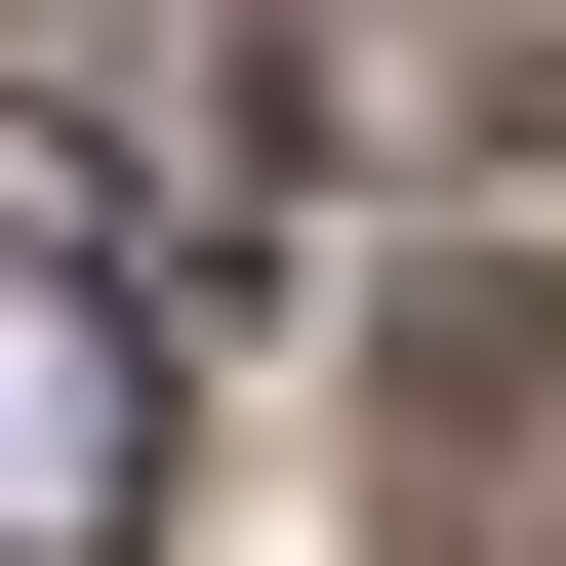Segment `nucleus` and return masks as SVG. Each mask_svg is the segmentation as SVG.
<instances>
[{"mask_svg":"<svg viewBox=\"0 0 566 566\" xmlns=\"http://www.w3.org/2000/svg\"><path fill=\"white\" fill-rule=\"evenodd\" d=\"M365 446H405V526H446V566H566V283H405V324H365Z\"/></svg>","mask_w":566,"mask_h":566,"instance_id":"obj_1","label":"nucleus"},{"mask_svg":"<svg viewBox=\"0 0 566 566\" xmlns=\"http://www.w3.org/2000/svg\"><path fill=\"white\" fill-rule=\"evenodd\" d=\"M163 526V324L82 243H0V566H122Z\"/></svg>","mask_w":566,"mask_h":566,"instance_id":"obj_2","label":"nucleus"},{"mask_svg":"<svg viewBox=\"0 0 566 566\" xmlns=\"http://www.w3.org/2000/svg\"><path fill=\"white\" fill-rule=\"evenodd\" d=\"M0 82L82 122L122 202H243V163H283V0H0Z\"/></svg>","mask_w":566,"mask_h":566,"instance_id":"obj_3","label":"nucleus"}]
</instances>
